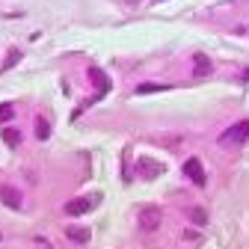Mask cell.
<instances>
[{"instance_id":"obj_1","label":"cell","mask_w":249,"mask_h":249,"mask_svg":"<svg viewBox=\"0 0 249 249\" xmlns=\"http://www.w3.org/2000/svg\"><path fill=\"white\" fill-rule=\"evenodd\" d=\"M246 140H249V119L229 124V128H226V134L220 137V142H223V145H243Z\"/></svg>"},{"instance_id":"obj_2","label":"cell","mask_w":249,"mask_h":249,"mask_svg":"<svg viewBox=\"0 0 249 249\" xmlns=\"http://www.w3.org/2000/svg\"><path fill=\"white\" fill-rule=\"evenodd\" d=\"M160 226V211L158 208H142L140 211V229L142 231H154Z\"/></svg>"},{"instance_id":"obj_3","label":"cell","mask_w":249,"mask_h":249,"mask_svg":"<svg viewBox=\"0 0 249 249\" xmlns=\"http://www.w3.org/2000/svg\"><path fill=\"white\" fill-rule=\"evenodd\" d=\"M0 202H3L6 208H21V193L15 190V187H9V184H0Z\"/></svg>"},{"instance_id":"obj_4","label":"cell","mask_w":249,"mask_h":249,"mask_svg":"<svg viewBox=\"0 0 249 249\" xmlns=\"http://www.w3.org/2000/svg\"><path fill=\"white\" fill-rule=\"evenodd\" d=\"M89 77H92V83H95V89H98V98L104 95V92L110 89V77L98 69V66H89Z\"/></svg>"},{"instance_id":"obj_5","label":"cell","mask_w":249,"mask_h":249,"mask_svg":"<svg viewBox=\"0 0 249 249\" xmlns=\"http://www.w3.org/2000/svg\"><path fill=\"white\" fill-rule=\"evenodd\" d=\"M137 166H140V175H142V178H158V175L163 172V166H160L158 160H151V158H140Z\"/></svg>"},{"instance_id":"obj_6","label":"cell","mask_w":249,"mask_h":249,"mask_svg":"<svg viewBox=\"0 0 249 249\" xmlns=\"http://www.w3.org/2000/svg\"><path fill=\"white\" fill-rule=\"evenodd\" d=\"M184 175H187V178H193L196 184H205V169H202L199 158H190V160L184 163Z\"/></svg>"},{"instance_id":"obj_7","label":"cell","mask_w":249,"mask_h":249,"mask_svg":"<svg viewBox=\"0 0 249 249\" xmlns=\"http://www.w3.org/2000/svg\"><path fill=\"white\" fill-rule=\"evenodd\" d=\"M92 202H95V199H71V202L66 205V213H69V216H80V213H86V211L92 208Z\"/></svg>"},{"instance_id":"obj_8","label":"cell","mask_w":249,"mask_h":249,"mask_svg":"<svg viewBox=\"0 0 249 249\" xmlns=\"http://www.w3.org/2000/svg\"><path fill=\"white\" fill-rule=\"evenodd\" d=\"M193 62H196V66H193V74H196V77H208V74L213 71V62H211L208 56H202V53H199Z\"/></svg>"},{"instance_id":"obj_9","label":"cell","mask_w":249,"mask_h":249,"mask_svg":"<svg viewBox=\"0 0 249 249\" xmlns=\"http://www.w3.org/2000/svg\"><path fill=\"white\" fill-rule=\"evenodd\" d=\"M66 234H69V240H74V243H89V229L71 226V229H66Z\"/></svg>"},{"instance_id":"obj_10","label":"cell","mask_w":249,"mask_h":249,"mask_svg":"<svg viewBox=\"0 0 249 249\" xmlns=\"http://www.w3.org/2000/svg\"><path fill=\"white\" fill-rule=\"evenodd\" d=\"M3 140H6V145H9V148H18V145H21V134H18V131H12V128H6V131H3Z\"/></svg>"},{"instance_id":"obj_11","label":"cell","mask_w":249,"mask_h":249,"mask_svg":"<svg viewBox=\"0 0 249 249\" xmlns=\"http://www.w3.org/2000/svg\"><path fill=\"white\" fill-rule=\"evenodd\" d=\"M51 137V124L45 119H36V140H48Z\"/></svg>"},{"instance_id":"obj_12","label":"cell","mask_w":249,"mask_h":249,"mask_svg":"<svg viewBox=\"0 0 249 249\" xmlns=\"http://www.w3.org/2000/svg\"><path fill=\"white\" fill-rule=\"evenodd\" d=\"M187 213H190V220H193L196 226H205V223H208V213H205L202 208H190Z\"/></svg>"},{"instance_id":"obj_13","label":"cell","mask_w":249,"mask_h":249,"mask_svg":"<svg viewBox=\"0 0 249 249\" xmlns=\"http://www.w3.org/2000/svg\"><path fill=\"white\" fill-rule=\"evenodd\" d=\"M160 89H169V86H166V83H142V86H137L140 95H148V92H160Z\"/></svg>"},{"instance_id":"obj_14","label":"cell","mask_w":249,"mask_h":249,"mask_svg":"<svg viewBox=\"0 0 249 249\" xmlns=\"http://www.w3.org/2000/svg\"><path fill=\"white\" fill-rule=\"evenodd\" d=\"M15 116V110H12V104H0V124H3V122H9Z\"/></svg>"},{"instance_id":"obj_15","label":"cell","mask_w":249,"mask_h":249,"mask_svg":"<svg viewBox=\"0 0 249 249\" xmlns=\"http://www.w3.org/2000/svg\"><path fill=\"white\" fill-rule=\"evenodd\" d=\"M243 77H246V80H249V71H243Z\"/></svg>"}]
</instances>
